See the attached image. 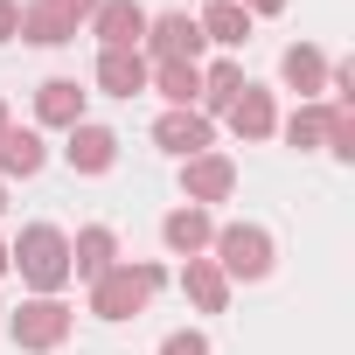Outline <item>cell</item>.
<instances>
[{
  "label": "cell",
  "instance_id": "1",
  "mask_svg": "<svg viewBox=\"0 0 355 355\" xmlns=\"http://www.w3.org/2000/svg\"><path fill=\"white\" fill-rule=\"evenodd\" d=\"M8 265L21 272V286H35L42 300H56L70 286V237L56 223H28L15 244H8Z\"/></svg>",
  "mask_w": 355,
  "mask_h": 355
},
{
  "label": "cell",
  "instance_id": "2",
  "mask_svg": "<svg viewBox=\"0 0 355 355\" xmlns=\"http://www.w3.org/2000/svg\"><path fill=\"white\" fill-rule=\"evenodd\" d=\"M167 286V265H112L105 279H91V313L98 320H132L146 313V300Z\"/></svg>",
  "mask_w": 355,
  "mask_h": 355
},
{
  "label": "cell",
  "instance_id": "3",
  "mask_svg": "<svg viewBox=\"0 0 355 355\" xmlns=\"http://www.w3.org/2000/svg\"><path fill=\"white\" fill-rule=\"evenodd\" d=\"M209 251H216V272H223L230 286H237V279H265L272 258H279V244H272L265 223H223V230L209 237Z\"/></svg>",
  "mask_w": 355,
  "mask_h": 355
},
{
  "label": "cell",
  "instance_id": "4",
  "mask_svg": "<svg viewBox=\"0 0 355 355\" xmlns=\"http://www.w3.org/2000/svg\"><path fill=\"white\" fill-rule=\"evenodd\" d=\"M70 327H77V306H63V300H21L15 306V320H8V334H15V348H28V355H49V348H63L70 341Z\"/></svg>",
  "mask_w": 355,
  "mask_h": 355
},
{
  "label": "cell",
  "instance_id": "5",
  "mask_svg": "<svg viewBox=\"0 0 355 355\" xmlns=\"http://www.w3.org/2000/svg\"><path fill=\"white\" fill-rule=\"evenodd\" d=\"M139 56H153V63H202V28H196L182 8H174V15H146Z\"/></svg>",
  "mask_w": 355,
  "mask_h": 355
},
{
  "label": "cell",
  "instance_id": "6",
  "mask_svg": "<svg viewBox=\"0 0 355 355\" xmlns=\"http://www.w3.org/2000/svg\"><path fill=\"white\" fill-rule=\"evenodd\" d=\"M230 189H237V160H230V153H196V160H182V196H189L196 209L230 202Z\"/></svg>",
  "mask_w": 355,
  "mask_h": 355
},
{
  "label": "cell",
  "instance_id": "7",
  "mask_svg": "<svg viewBox=\"0 0 355 355\" xmlns=\"http://www.w3.org/2000/svg\"><path fill=\"white\" fill-rule=\"evenodd\" d=\"M63 160H70V174H112V160H119V132L77 119L70 139H63Z\"/></svg>",
  "mask_w": 355,
  "mask_h": 355
},
{
  "label": "cell",
  "instance_id": "8",
  "mask_svg": "<svg viewBox=\"0 0 355 355\" xmlns=\"http://www.w3.org/2000/svg\"><path fill=\"white\" fill-rule=\"evenodd\" d=\"M153 139H160L174 160H196V153H216V119H202V112H160Z\"/></svg>",
  "mask_w": 355,
  "mask_h": 355
},
{
  "label": "cell",
  "instance_id": "9",
  "mask_svg": "<svg viewBox=\"0 0 355 355\" xmlns=\"http://www.w3.org/2000/svg\"><path fill=\"white\" fill-rule=\"evenodd\" d=\"M209 237H216V223H209V209H196V202H182V209L160 216V244H167L174 258H209Z\"/></svg>",
  "mask_w": 355,
  "mask_h": 355
},
{
  "label": "cell",
  "instance_id": "10",
  "mask_svg": "<svg viewBox=\"0 0 355 355\" xmlns=\"http://www.w3.org/2000/svg\"><path fill=\"white\" fill-rule=\"evenodd\" d=\"M91 35H98L105 49H139V42H146V8H139V0H98Z\"/></svg>",
  "mask_w": 355,
  "mask_h": 355
},
{
  "label": "cell",
  "instance_id": "11",
  "mask_svg": "<svg viewBox=\"0 0 355 355\" xmlns=\"http://www.w3.org/2000/svg\"><path fill=\"white\" fill-rule=\"evenodd\" d=\"M119 265V237H112V223H84L77 237H70V279H105Z\"/></svg>",
  "mask_w": 355,
  "mask_h": 355
},
{
  "label": "cell",
  "instance_id": "12",
  "mask_svg": "<svg viewBox=\"0 0 355 355\" xmlns=\"http://www.w3.org/2000/svg\"><path fill=\"white\" fill-rule=\"evenodd\" d=\"M146 84L167 98V112H196L202 105V63H146Z\"/></svg>",
  "mask_w": 355,
  "mask_h": 355
},
{
  "label": "cell",
  "instance_id": "13",
  "mask_svg": "<svg viewBox=\"0 0 355 355\" xmlns=\"http://www.w3.org/2000/svg\"><path fill=\"white\" fill-rule=\"evenodd\" d=\"M42 160H49L42 132H28V125L0 132V182H28V174H42Z\"/></svg>",
  "mask_w": 355,
  "mask_h": 355
},
{
  "label": "cell",
  "instance_id": "14",
  "mask_svg": "<svg viewBox=\"0 0 355 355\" xmlns=\"http://www.w3.org/2000/svg\"><path fill=\"white\" fill-rule=\"evenodd\" d=\"M279 77H286V91H300V105H313V98L327 91V56H320L313 42H293V49L279 56Z\"/></svg>",
  "mask_w": 355,
  "mask_h": 355
},
{
  "label": "cell",
  "instance_id": "15",
  "mask_svg": "<svg viewBox=\"0 0 355 355\" xmlns=\"http://www.w3.org/2000/svg\"><path fill=\"white\" fill-rule=\"evenodd\" d=\"M98 91L105 98H139L146 91V56L139 49H98Z\"/></svg>",
  "mask_w": 355,
  "mask_h": 355
},
{
  "label": "cell",
  "instance_id": "16",
  "mask_svg": "<svg viewBox=\"0 0 355 355\" xmlns=\"http://www.w3.org/2000/svg\"><path fill=\"white\" fill-rule=\"evenodd\" d=\"M35 119L70 132V125L84 119V84H77V77H42V84H35Z\"/></svg>",
  "mask_w": 355,
  "mask_h": 355
},
{
  "label": "cell",
  "instance_id": "17",
  "mask_svg": "<svg viewBox=\"0 0 355 355\" xmlns=\"http://www.w3.org/2000/svg\"><path fill=\"white\" fill-rule=\"evenodd\" d=\"M223 119H230L237 139H272V132H279V105H272V91H258V84H244Z\"/></svg>",
  "mask_w": 355,
  "mask_h": 355
},
{
  "label": "cell",
  "instance_id": "18",
  "mask_svg": "<svg viewBox=\"0 0 355 355\" xmlns=\"http://www.w3.org/2000/svg\"><path fill=\"white\" fill-rule=\"evenodd\" d=\"M182 293L196 300V313H223L230 306V279L216 272V258H189L182 265Z\"/></svg>",
  "mask_w": 355,
  "mask_h": 355
},
{
  "label": "cell",
  "instance_id": "19",
  "mask_svg": "<svg viewBox=\"0 0 355 355\" xmlns=\"http://www.w3.org/2000/svg\"><path fill=\"white\" fill-rule=\"evenodd\" d=\"M196 28H202V42H216V49H244V42H251V15L237 8V0H209V15H202Z\"/></svg>",
  "mask_w": 355,
  "mask_h": 355
},
{
  "label": "cell",
  "instance_id": "20",
  "mask_svg": "<svg viewBox=\"0 0 355 355\" xmlns=\"http://www.w3.org/2000/svg\"><path fill=\"white\" fill-rule=\"evenodd\" d=\"M244 84H251V77H244V70H237L230 56H223V63H209V70H202V105H196V112H202V119H216V112H230Z\"/></svg>",
  "mask_w": 355,
  "mask_h": 355
},
{
  "label": "cell",
  "instance_id": "21",
  "mask_svg": "<svg viewBox=\"0 0 355 355\" xmlns=\"http://www.w3.org/2000/svg\"><path fill=\"white\" fill-rule=\"evenodd\" d=\"M21 42H35V49H63V42H77V28L35 0V8H21Z\"/></svg>",
  "mask_w": 355,
  "mask_h": 355
},
{
  "label": "cell",
  "instance_id": "22",
  "mask_svg": "<svg viewBox=\"0 0 355 355\" xmlns=\"http://www.w3.org/2000/svg\"><path fill=\"white\" fill-rule=\"evenodd\" d=\"M279 132H286V146H300V153H313V146L327 139V105H320V98H313V105H300V112H293V119H286Z\"/></svg>",
  "mask_w": 355,
  "mask_h": 355
},
{
  "label": "cell",
  "instance_id": "23",
  "mask_svg": "<svg viewBox=\"0 0 355 355\" xmlns=\"http://www.w3.org/2000/svg\"><path fill=\"white\" fill-rule=\"evenodd\" d=\"M334 160H355V112H341V105H327V139H320Z\"/></svg>",
  "mask_w": 355,
  "mask_h": 355
},
{
  "label": "cell",
  "instance_id": "24",
  "mask_svg": "<svg viewBox=\"0 0 355 355\" xmlns=\"http://www.w3.org/2000/svg\"><path fill=\"white\" fill-rule=\"evenodd\" d=\"M160 355H209V334H196V327H174V334L160 341Z\"/></svg>",
  "mask_w": 355,
  "mask_h": 355
},
{
  "label": "cell",
  "instance_id": "25",
  "mask_svg": "<svg viewBox=\"0 0 355 355\" xmlns=\"http://www.w3.org/2000/svg\"><path fill=\"white\" fill-rule=\"evenodd\" d=\"M42 8H49V15H63V21L77 28V21H91V15H98V0H42Z\"/></svg>",
  "mask_w": 355,
  "mask_h": 355
},
{
  "label": "cell",
  "instance_id": "26",
  "mask_svg": "<svg viewBox=\"0 0 355 355\" xmlns=\"http://www.w3.org/2000/svg\"><path fill=\"white\" fill-rule=\"evenodd\" d=\"M21 35V0H0V42Z\"/></svg>",
  "mask_w": 355,
  "mask_h": 355
},
{
  "label": "cell",
  "instance_id": "27",
  "mask_svg": "<svg viewBox=\"0 0 355 355\" xmlns=\"http://www.w3.org/2000/svg\"><path fill=\"white\" fill-rule=\"evenodd\" d=\"M237 8H244V15L258 21V15H279V8H286V0H237Z\"/></svg>",
  "mask_w": 355,
  "mask_h": 355
},
{
  "label": "cell",
  "instance_id": "28",
  "mask_svg": "<svg viewBox=\"0 0 355 355\" xmlns=\"http://www.w3.org/2000/svg\"><path fill=\"white\" fill-rule=\"evenodd\" d=\"M8 125H15V119H8V98H0V132H8Z\"/></svg>",
  "mask_w": 355,
  "mask_h": 355
},
{
  "label": "cell",
  "instance_id": "29",
  "mask_svg": "<svg viewBox=\"0 0 355 355\" xmlns=\"http://www.w3.org/2000/svg\"><path fill=\"white\" fill-rule=\"evenodd\" d=\"M0 272H8V244H0Z\"/></svg>",
  "mask_w": 355,
  "mask_h": 355
},
{
  "label": "cell",
  "instance_id": "30",
  "mask_svg": "<svg viewBox=\"0 0 355 355\" xmlns=\"http://www.w3.org/2000/svg\"><path fill=\"white\" fill-rule=\"evenodd\" d=\"M0 209H8V182H0Z\"/></svg>",
  "mask_w": 355,
  "mask_h": 355
}]
</instances>
